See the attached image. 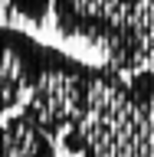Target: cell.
I'll return each mask as SVG.
<instances>
[{"mask_svg": "<svg viewBox=\"0 0 154 157\" xmlns=\"http://www.w3.org/2000/svg\"><path fill=\"white\" fill-rule=\"evenodd\" d=\"M59 144L76 157H154V95L95 62L82 118Z\"/></svg>", "mask_w": 154, "mask_h": 157, "instance_id": "obj_1", "label": "cell"}, {"mask_svg": "<svg viewBox=\"0 0 154 157\" xmlns=\"http://www.w3.org/2000/svg\"><path fill=\"white\" fill-rule=\"evenodd\" d=\"M56 29L98 49L121 75L154 72V0H53Z\"/></svg>", "mask_w": 154, "mask_h": 157, "instance_id": "obj_2", "label": "cell"}, {"mask_svg": "<svg viewBox=\"0 0 154 157\" xmlns=\"http://www.w3.org/2000/svg\"><path fill=\"white\" fill-rule=\"evenodd\" d=\"M92 69H95V62H85V59H79L72 52H62V49L53 46L49 49L46 72L36 82V88L30 92L26 105L20 111L30 115L46 134H53L59 141L82 118Z\"/></svg>", "mask_w": 154, "mask_h": 157, "instance_id": "obj_3", "label": "cell"}, {"mask_svg": "<svg viewBox=\"0 0 154 157\" xmlns=\"http://www.w3.org/2000/svg\"><path fill=\"white\" fill-rule=\"evenodd\" d=\"M49 49L17 26H0V121L26 105L49 66Z\"/></svg>", "mask_w": 154, "mask_h": 157, "instance_id": "obj_4", "label": "cell"}, {"mask_svg": "<svg viewBox=\"0 0 154 157\" xmlns=\"http://www.w3.org/2000/svg\"><path fill=\"white\" fill-rule=\"evenodd\" d=\"M0 157H56V137L17 111L0 121Z\"/></svg>", "mask_w": 154, "mask_h": 157, "instance_id": "obj_5", "label": "cell"}, {"mask_svg": "<svg viewBox=\"0 0 154 157\" xmlns=\"http://www.w3.org/2000/svg\"><path fill=\"white\" fill-rule=\"evenodd\" d=\"M10 13L30 20V23H46L53 17V0H3Z\"/></svg>", "mask_w": 154, "mask_h": 157, "instance_id": "obj_6", "label": "cell"}]
</instances>
